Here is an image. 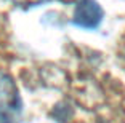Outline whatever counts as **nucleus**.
Masks as SVG:
<instances>
[{"mask_svg":"<svg viewBox=\"0 0 125 123\" xmlns=\"http://www.w3.org/2000/svg\"><path fill=\"white\" fill-rule=\"evenodd\" d=\"M22 114V101L13 77L0 72V123H18Z\"/></svg>","mask_w":125,"mask_h":123,"instance_id":"obj_1","label":"nucleus"},{"mask_svg":"<svg viewBox=\"0 0 125 123\" xmlns=\"http://www.w3.org/2000/svg\"><path fill=\"white\" fill-rule=\"evenodd\" d=\"M104 11L96 0H79L74 10L72 24L82 29H96L103 21Z\"/></svg>","mask_w":125,"mask_h":123,"instance_id":"obj_2","label":"nucleus"},{"mask_svg":"<svg viewBox=\"0 0 125 123\" xmlns=\"http://www.w3.org/2000/svg\"><path fill=\"white\" fill-rule=\"evenodd\" d=\"M15 3L19 5H24V7H29V5H39V3H43L47 0H13Z\"/></svg>","mask_w":125,"mask_h":123,"instance_id":"obj_3","label":"nucleus"},{"mask_svg":"<svg viewBox=\"0 0 125 123\" xmlns=\"http://www.w3.org/2000/svg\"><path fill=\"white\" fill-rule=\"evenodd\" d=\"M61 2H66V3H69V2H74V0H61Z\"/></svg>","mask_w":125,"mask_h":123,"instance_id":"obj_4","label":"nucleus"}]
</instances>
